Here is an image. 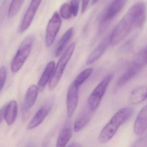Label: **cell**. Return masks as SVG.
<instances>
[{"label":"cell","mask_w":147,"mask_h":147,"mask_svg":"<svg viewBox=\"0 0 147 147\" xmlns=\"http://www.w3.org/2000/svg\"><path fill=\"white\" fill-rule=\"evenodd\" d=\"M133 112L134 110L131 107L122 108L117 112L100 131L98 138L99 142L105 144L109 142L120 126L131 117Z\"/></svg>","instance_id":"1"},{"label":"cell","mask_w":147,"mask_h":147,"mask_svg":"<svg viewBox=\"0 0 147 147\" xmlns=\"http://www.w3.org/2000/svg\"><path fill=\"white\" fill-rule=\"evenodd\" d=\"M147 64V49H142L134 57L128 68L117 82V87L121 86L136 75Z\"/></svg>","instance_id":"2"},{"label":"cell","mask_w":147,"mask_h":147,"mask_svg":"<svg viewBox=\"0 0 147 147\" xmlns=\"http://www.w3.org/2000/svg\"><path fill=\"white\" fill-rule=\"evenodd\" d=\"M136 19L129 12L119 22L110 36V44L115 46L118 44L129 34L135 26Z\"/></svg>","instance_id":"3"},{"label":"cell","mask_w":147,"mask_h":147,"mask_svg":"<svg viewBox=\"0 0 147 147\" xmlns=\"http://www.w3.org/2000/svg\"><path fill=\"white\" fill-rule=\"evenodd\" d=\"M75 48V43H72L62 55L53 71L49 82V89L53 90L55 88L62 76L65 67L71 58Z\"/></svg>","instance_id":"4"},{"label":"cell","mask_w":147,"mask_h":147,"mask_svg":"<svg viewBox=\"0 0 147 147\" xmlns=\"http://www.w3.org/2000/svg\"><path fill=\"white\" fill-rule=\"evenodd\" d=\"M34 39L33 36H27L21 43L12 63L11 69L13 73L18 72L24 64L30 54Z\"/></svg>","instance_id":"5"},{"label":"cell","mask_w":147,"mask_h":147,"mask_svg":"<svg viewBox=\"0 0 147 147\" xmlns=\"http://www.w3.org/2000/svg\"><path fill=\"white\" fill-rule=\"evenodd\" d=\"M112 78V74L107 76L95 87L90 94L88 98V106L89 109L92 111H94L99 105L108 85Z\"/></svg>","instance_id":"6"},{"label":"cell","mask_w":147,"mask_h":147,"mask_svg":"<svg viewBox=\"0 0 147 147\" xmlns=\"http://www.w3.org/2000/svg\"><path fill=\"white\" fill-rule=\"evenodd\" d=\"M127 0H113L102 18L98 32L101 34L105 32L110 23L119 13L125 5Z\"/></svg>","instance_id":"7"},{"label":"cell","mask_w":147,"mask_h":147,"mask_svg":"<svg viewBox=\"0 0 147 147\" xmlns=\"http://www.w3.org/2000/svg\"><path fill=\"white\" fill-rule=\"evenodd\" d=\"M61 25V20L58 13L55 12L49 21L46 28L45 45L47 47L52 45Z\"/></svg>","instance_id":"8"},{"label":"cell","mask_w":147,"mask_h":147,"mask_svg":"<svg viewBox=\"0 0 147 147\" xmlns=\"http://www.w3.org/2000/svg\"><path fill=\"white\" fill-rule=\"evenodd\" d=\"M42 1V0H32L20 26L19 32L20 34H22L25 32L31 24Z\"/></svg>","instance_id":"9"},{"label":"cell","mask_w":147,"mask_h":147,"mask_svg":"<svg viewBox=\"0 0 147 147\" xmlns=\"http://www.w3.org/2000/svg\"><path fill=\"white\" fill-rule=\"evenodd\" d=\"M79 86L73 82L68 90L67 107L69 117H71L73 116L77 108L79 100Z\"/></svg>","instance_id":"10"},{"label":"cell","mask_w":147,"mask_h":147,"mask_svg":"<svg viewBox=\"0 0 147 147\" xmlns=\"http://www.w3.org/2000/svg\"><path fill=\"white\" fill-rule=\"evenodd\" d=\"M146 7L143 2H138L132 6L128 12L130 13L136 19L135 26L141 27L143 25L145 20Z\"/></svg>","instance_id":"11"},{"label":"cell","mask_w":147,"mask_h":147,"mask_svg":"<svg viewBox=\"0 0 147 147\" xmlns=\"http://www.w3.org/2000/svg\"><path fill=\"white\" fill-rule=\"evenodd\" d=\"M147 106L144 107L138 113L134 123V131L136 135H142L147 129Z\"/></svg>","instance_id":"12"},{"label":"cell","mask_w":147,"mask_h":147,"mask_svg":"<svg viewBox=\"0 0 147 147\" xmlns=\"http://www.w3.org/2000/svg\"><path fill=\"white\" fill-rule=\"evenodd\" d=\"M52 107L51 104H48L41 107L31 120L27 126V129H32L39 125L50 113Z\"/></svg>","instance_id":"13"},{"label":"cell","mask_w":147,"mask_h":147,"mask_svg":"<svg viewBox=\"0 0 147 147\" xmlns=\"http://www.w3.org/2000/svg\"><path fill=\"white\" fill-rule=\"evenodd\" d=\"M110 44V36H107L89 55L86 62L87 65L92 64L98 60L105 53Z\"/></svg>","instance_id":"14"},{"label":"cell","mask_w":147,"mask_h":147,"mask_svg":"<svg viewBox=\"0 0 147 147\" xmlns=\"http://www.w3.org/2000/svg\"><path fill=\"white\" fill-rule=\"evenodd\" d=\"M147 87L146 85L134 88L130 93L129 100L132 105H137L143 102L147 98Z\"/></svg>","instance_id":"15"},{"label":"cell","mask_w":147,"mask_h":147,"mask_svg":"<svg viewBox=\"0 0 147 147\" xmlns=\"http://www.w3.org/2000/svg\"><path fill=\"white\" fill-rule=\"evenodd\" d=\"M38 87L36 85L31 86L27 90L25 98L24 110L27 111L33 107L38 94Z\"/></svg>","instance_id":"16"},{"label":"cell","mask_w":147,"mask_h":147,"mask_svg":"<svg viewBox=\"0 0 147 147\" xmlns=\"http://www.w3.org/2000/svg\"><path fill=\"white\" fill-rule=\"evenodd\" d=\"M72 133L73 132L70 123L68 122L63 128L58 136L57 142V147L66 146L72 137Z\"/></svg>","instance_id":"17"},{"label":"cell","mask_w":147,"mask_h":147,"mask_svg":"<svg viewBox=\"0 0 147 147\" xmlns=\"http://www.w3.org/2000/svg\"><path fill=\"white\" fill-rule=\"evenodd\" d=\"M18 105L15 100H13L7 105L5 114V120L9 125L15 122L18 113Z\"/></svg>","instance_id":"18"},{"label":"cell","mask_w":147,"mask_h":147,"mask_svg":"<svg viewBox=\"0 0 147 147\" xmlns=\"http://www.w3.org/2000/svg\"><path fill=\"white\" fill-rule=\"evenodd\" d=\"M55 67V62L54 61L50 62L48 63L39 81L38 82V89L40 91L44 89L49 80L52 75V73Z\"/></svg>","instance_id":"19"},{"label":"cell","mask_w":147,"mask_h":147,"mask_svg":"<svg viewBox=\"0 0 147 147\" xmlns=\"http://www.w3.org/2000/svg\"><path fill=\"white\" fill-rule=\"evenodd\" d=\"M92 112H93L89 109V111L82 113L75 122L74 126V131L79 132L86 126L91 119Z\"/></svg>","instance_id":"20"},{"label":"cell","mask_w":147,"mask_h":147,"mask_svg":"<svg viewBox=\"0 0 147 147\" xmlns=\"http://www.w3.org/2000/svg\"><path fill=\"white\" fill-rule=\"evenodd\" d=\"M73 32H74L73 28H70L65 32V33L63 35L62 37L60 38L55 51V55L56 57L59 56L61 53L63 51L65 46L71 38L73 35Z\"/></svg>","instance_id":"21"},{"label":"cell","mask_w":147,"mask_h":147,"mask_svg":"<svg viewBox=\"0 0 147 147\" xmlns=\"http://www.w3.org/2000/svg\"><path fill=\"white\" fill-rule=\"evenodd\" d=\"M24 0H12L8 9V15L9 18L16 16L20 11Z\"/></svg>","instance_id":"22"},{"label":"cell","mask_w":147,"mask_h":147,"mask_svg":"<svg viewBox=\"0 0 147 147\" xmlns=\"http://www.w3.org/2000/svg\"><path fill=\"white\" fill-rule=\"evenodd\" d=\"M92 72L93 69L92 68L84 69L78 75L73 82L78 86L80 87L90 77Z\"/></svg>","instance_id":"23"},{"label":"cell","mask_w":147,"mask_h":147,"mask_svg":"<svg viewBox=\"0 0 147 147\" xmlns=\"http://www.w3.org/2000/svg\"><path fill=\"white\" fill-rule=\"evenodd\" d=\"M60 13L63 18L69 19L72 14L70 6L68 3H64L61 7Z\"/></svg>","instance_id":"24"},{"label":"cell","mask_w":147,"mask_h":147,"mask_svg":"<svg viewBox=\"0 0 147 147\" xmlns=\"http://www.w3.org/2000/svg\"><path fill=\"white\" fill-rule=\"evenodd\" d=\"M7 76V71L5 67H2L0 68V92L2 90Z\"/></svg>","instance_id":"25"},{"label":"cell","mask_w":147,"mask_h":147,"mask_svg":"<svg viewBox=\"0 0 147 147\" xmlns=\"http://www.w3.org/2000/svg\"><path fill=\"white\" fill-rule=\"evenodd\" d=\"M8 2V0H5L0 6V25L1 24L4 20Z\"/></svg>","instance_id":"26"},{"label":"cell","mask_w":147,"mask_h":147,"mask_svg":"<svg viewBox=\"0 0 147 147\" xmlns=\"http://www.w3.org/2000/svg\"><path fill=\"white\" fill-rule=\"evenodd\" d=\"M72 13L74 17H76L79 11V0H72L70 5Z\"/></svg>","instance_id":"27"},{"label":"cell","mask_w":147,"mask_h":147,"mask_svg":"<svg viewBox=\"0 0 147 147\" xmlns=\"http://www.w3.org/2000/svg\"><path fill=\"white\" fill-rule=\"evenodd\" d=\"M7 106L3 107L1 109H0V123L3 121L5 118V114L6 108Z\"/></svg>","instance_id":"28"},{"label":"cell","mask_w":147,"mask_h":147,"mask_svg":"<svg viewBox=\"0 0 147 147\" xmlns=\"http://www.w3.org/2000/svg\"><path fill=\"white\" fill-rule=\"evenodd\" d=\"M89 1L90 0H82V13H84L86 10Z\"/></svg>","instance_id":"29"},{"label":"cell","mask_w":147,"mask_h":147,"mask_svg":"<svg viewBox=\"0 0 147 147\" xmlns=\"http://www.w3.org/2000/svg\"><path fill=\"white\" fill-rule=\"evenodd\" d=\"M99 0H92V5H94V4H96Z\"/></svg>","instance_id":"30"}]
</instances>
